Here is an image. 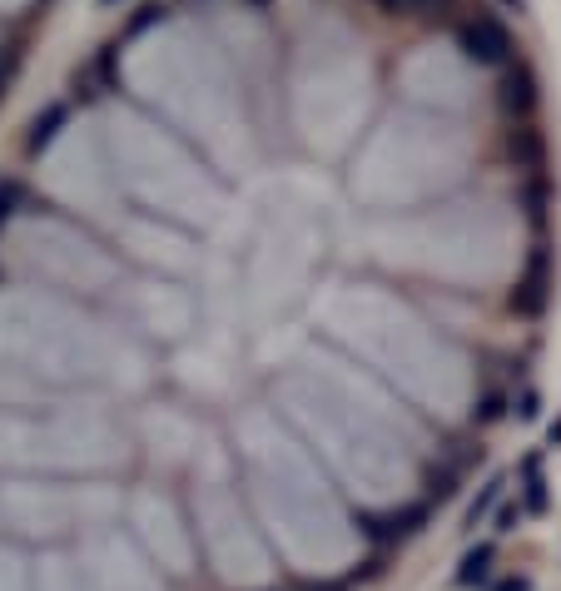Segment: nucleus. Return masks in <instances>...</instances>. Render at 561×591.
Returning a JSON list of instances; mask_svg holds the SVG:
<instances>
[{
    "mask_svg": "<svg viewBox=\"0 0 561 591\" xmlns=\"http://www.w3.org/2000/svg\"><path fill=\"white\" fill-rule=\"evenodd\" d=\"M462 50H467V60H477V65H507V55H512V35H507L502 20L477 15V20L462 25Z\"/></svg>",
    "mask_w": 561,
    "mask_h": 591,
    "instance_id": "nucleus-1",
    "label": "nucleus"
},
{
    "mask_svg": "<svg viewBox=\"0 0 561 591\" xmlns=\"http://www.w3.org/2000/svg\"><path fill=\"white\" fill-rule=\"evenodd\" d=\"M547 294H552V259H547V249H537L527 259V274L512 289V313L517 318H542L547 313Z\"/></svg>",
    "mask_w": 561,
    "mask_h": 591,
    "instance_id": "nucleus-2",
    "label": "nucleus"
},
{
    "mask_svg": "<svg viewBox=\"0 0 561 591\" xmlns=\"http://www.w3.org/2000/svg\"><path fill=\"white\" fill-rule=\"evenodd\" d=\"M502 105L507 110H517V115H527L532 105H537V75L532 70H507V80H502Z\"/></svg>",
    "mask_w": 561,
    "mask_h": 591,
    "instance_id": "nucleus-3",
    "label": "nucleus"
},
{
    "mask_svg": "<svg viewBox=\"0 0 561 591\" xmlns=\"http://www.w3.org/2000/svg\"><path fill=\"white\" fill-rule=\"evenodd\" d=\"M422 522V507L413 512H393V517H368V537L373 542H403V537H413Z\"/></svg>",
    "mask_w": 561,
    "mask_h": 591,
    "instance_id": "nucleus-4",
    "label": "nucleus"
},
{
    "mask_svg": "<svg viewBox=\"0 0 561 591\" xmlns=\"http://www.w3.org/2000/svg\"><path fill=\"white\" fill-rule=\"evenodd\" d=\"M65 115H70L65 105H45V110H40V115L30 120V135H25V149H35V154H40V149H45L50 140H55V135H60Z\"/></svg>",
    "mask_w": 561,
    "mask_h": 591,
    "instance_id": "nucleus-5",
    "label": "nucleus"
},
{
    "mask_svg": "<svg viewBox=\"0 0 561 591\" xmlns=\"http://www.w3.org/2000/svg\"><path fill=\"white\" fill-rule=\"evenodd\" d=\"M492 557H497V552H492L487 542H482V547H472V552L462 557V567H457V582H462V587H472V582H482V577L492 572Z\"/></svg>",
    "mask_w": 561,
    "mask_h": 591,
    "instance_id": "nucleus-6",
    "label": "nucleus"
},
{
    "mask_svg": "<svg viewBox=\"0 0 561 591\" xmlns=\"http://www.w3.org/2000/svg\"><path fill=\"white\" fill-rule=\"evenodd\" d=\"M522 482H527V512H547V482H542V462L537 457L522 462Z\"/></svg>",
    "mask_w": 561,
    "mask_h": 591,
    "instance_id": "nucleus-7",
    "label": "nucleus"
},
{
    "mask_svg": "<svg viewBox=\"0 0 561 591\" xmlns=\"http://www.w3.org/2000/svg\"><path fill=\"white\" fill-rule=\"evenodd\" d=\"M502 487H507V477H492V482H487V487L477 492V502L467 507V527H477V522H482V517H487L492 507H497V497H502Z\"/></svg>",
    "mask_w": 561,
    "mask_h": 591,
    "instance_id": "nucleus-8",
    "label": "nucleus"
},
{
    "mask_svg": "<svg viewBox=\"0 0 561 591\" xmlns=\"http://www.w3.org/2000/svg\"><path fill=\"white\" fill-rule=\"evenodd\" d=\"M25 204V189H20V179H0V224L15 214Z\"/></svg>",
    "mask_w": 561,
    "mask_h": 591,
    "instance_id": "nucleus-9",
    "label": "nucleus"
},
{
    "mask_svg": "<svg viewBox=\"0 0 561 591\" xmlns=\"http://www.w3.org/2000/svg\"><path fill=\"white\" fill-rule=\"evenodd\" d=\"M154 20H164V5H159V0H144L140 10L130 15V35H140V30H149Z\"/></svg>",
    "mask_w": 561,
    "mask_h": 591,
    "instance_id": "nucleus-10",
    "label": "nucleus"
},
{
    "mask_svg": "<svg viewBox=\"0 0 561 591\" xmlns=\"http://www.w3.org/2000/svg\"><path fill=\"white\" fill-rule=\"evenodd\" d=\"M502 408H507V403H502L497 393H487V398H482V408H477V423H497V418H502Z\"/></svg>",
    "mask_w": 561,
    "mask_h": 591,
    "instance_id": "nucleus-11",
    "label": "nucleus"
},
{
    "mask_svg": "<svg viewBox=\"0 0 561 591\" xmlns=\"http://www.w3.org/2000/svg\"><path fill=\"white\" fill-rule=\"evenodd\" d=\"M517 522H522V507H502L497 512V532H517Z\"/></svg>",
    "mask_w": 561,
    "mask_h": 591,
    "instance_id": "nucleus-12",
    "label": "nucleus"
},
{
    "mask_svg": "<svg viewBox=\"0 0 561 591\" xmlns=\"http://www.w3.org/2000/svg\"><path fill=\"white\" fill-rule=\"evenodd\" d=\"M447 5H452V0H413L418 15H447Z\"/></svg>",
    "mask_w": 561,
    "mask_h": 591,
    "instance_id": "nucleus-13",
    "label": "nucleus"
},
{
    "mask_svg": "<svg viewBox=\"0 0 561 591\" xmlns=\"http://www.w3.org/2000/svg\"><path fill=\"white\" fill-rule=\"evenodd\" d=\"M492 591H532V582H527V577H502Z\"/></svg>",
    "mask_w": 561,
    "mask_h": 591,
    "instance_id": "nucleus-14",
    "label": "nucleus"
},
{
    "mask_svg": "<svg viewBox=\"0 0 561 591\" xmlns=\"http://www.w3.org/2000/svg\"><path fill=\"white\" fill-rule=\"evenodd\" d=\"M517 413H522V418H537V393H532V388L522 393V403H517Z\"/></svg>",
    "mask_w": 561,
    "mask_h": 591,
    "instance_id": "nucleus-15",
    "label": "nucleus"
},
{
    "mask_svg": "<svg viewBox=\"0 0 561 591\" xmlns=\"http://www.w3.org/2000/svg\"><path fill=\"white\" fill-rule=\"evenodd\" d=\"M378 5H383V10H393V15H398V10H413V0H378Z\"/></svg>",
    "mask_w": 561,
    "mask_h": 591,
    "instance_id": "nucleus-16",
    "label": "nucleus"
},
{
    "mask_svg": "<svg viewBox=\"0 0 561 591\" xmlns=\"http://www.w3.org/2000/svg\"><path fill=\"white\" fill-rule=\"evenodd\" d=\"M547 443H552V447H561V423H552V433H547Z\"/></svg>",
    "mask_w": 561,
    "mask_h": 591,
    "instance_id": "nucleus-17",
    "label": "nucleus"
},
{
    "mask_svg": "<svg viewBox=\"0 0 561 591\" xmlns=\"http://www.w3.org/2000/svg\"><path fill=\"white\" fill-rule=\"evenodd\" d=\"M502 5H507V10H517V15L527 10V0H502Z\"/></svg>",
    "mask_w": 561,
    "mask_h": 591,
    "instance_id": "nucleus-18",
    "label": "nucleus"
},
{
    "mask_svg": "<svg viewBox=\"0 0 561 591\" xmlns=\"http://www.w3.org/2000/svg\"><path fill=\"white\" fill-rule=\"evenodd\" d=\"M100 5H115V0H100Z\"/></svg>",
    "mask_w": 561,
    "mask_h": 591,
    "instance_id": "nucleus-19",
    "label": "nucleus"
},
{
    "mask_svg": "<svg viewBox=\"0 0 561 591\" xmlns=\"http://www.w3.org/2000/svg\"><path fill=\"white\" fill-rule=\"evenodd\" d=\"M0 85H5V80H0Z\"/></svg>",
    "mask_w": 561,
    "mask_h": 591,
    "instance_id": "nucleus-20",
    "label": "nucleus"
}]
</instances>
